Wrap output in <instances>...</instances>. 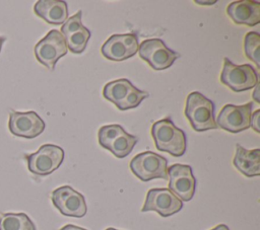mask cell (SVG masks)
I'll list each match as a JSON object with an SVG mask.
<instances>
[{"label": "cell", "mask_w": 260, "mask_h": 230, "mask_svg": "<svg viewBox=\"0 0 260 230\" xmlns=\"http://www.w3.org/2000/svg\"><path fill=\"white\" fill-rule=\"evenodd\" d=\"M185 116L197 132L218 128L215 123L213 102L198 91H193L187 96Z\"/></svg>", "instance_id": "obj_2"}, {"label": "cell", "mask_w": 260, "mask_h": 230, "mask_svg": "<svg viewBox=\"0 0 260 230\" xmlns=\"http://www.w3.org/2000/svg\"><path fill=\"white\" fill-rule=\"evenodd\" d=\"M151 136L158 151L180 157L185 154L187 139L184 131L176 127L170 118L155 122L151 127Z\"/></svg>", "instance_id": "obj_1"}, {"label": "cell", "mask_w": 260, "mask_h": 230, "mask_svg": "<svg viewBox=\"0 0 260 230\" xmlns=\"http://www.w3.org/2000/svg\"><path fill=\"white\" fill-rule=\"evenodd\" d=\"M259 116H260V109H256L254 112L251 114L250 119V127L256 132L260 133V128H259Z\"/></svg>", "instance_id": "obj_25"}, {"label": "cell", "mask_w": 260, "mask_h": 230, "mask_svg": "<svg viewBox=\"0 0 260 230\" xmlns=\"http://www.w3.org/2000/svg\"><path fill=\"white\" fill-rule=\"evenodd\" d=\"M35 13L51 24H62L68 19V7L61 0H40L34 6Z\"/></svg>", "instance_id": "obj_15"}, {"label": "cell", "mask_w": 260, "mask_h": 230, "mask_svg": "<svg viewBox=\"0 0 260 230\" xmlns=\"http://www.w3.org/2000/svg\"><path fill=\"white\" fill-rule=\"evenodd\" d=\"M149 94L146 91L139 90L135 86L130 90V92L127 94L125 99L121 102V104L118 106L120 110H127L130 108H134L140 104V102L148 97Z\"/></svg>", "instance_id": "obj_23"}, {"label": "cell", "mask_w": 260, "mask_h": 230, "mask_svg": "<svg viewBox=\"0 0 260 230\" xmlns=\"http://www.w3.org/2000/svg\"><path fill=\"white\" fill-rule=\"evenodd\" d=\"M233 164L242 174L248 177L258 176L260 174V149L247 150L237 144Z\"/></svg>", "instance_id": "obj_16"}, {"label": "cell", "mask_w": 260, "mask_h": 230, "mask_svg": "<svg viewBox=\"0 0 260 230\" xmlns=\"http://www.w3.org/2000/svg\"><path fill=\"white\" fill-rule=\"evenodd\" d=\"M138 48V37L135 33L113 34L103 44L101 52L108 60L121 62L133 57Z\"/></svg>", "instance_id": "obj_11"}, {"label": "cell", "mask_w": 260, "mask_h": 230, "mask_svg": "<svg viewBox=\"0 0 260 230\" xmlns=\"http://www.w3.org/2000/svg\"><path fill=\"white\" fill-rule=\"evenodd\" d=\"M81 15L82 12L78 11L77 13H75L73 16L69 17L61 26V33L62 35L65 37L73 32L78 31L79 29H81L83 27L82 22H81Z\"/></svg>", "instance_id": "obj_24"}, {"label": "cell", "mask_w": 260, "mask_h": 230, "mask_svg": "<svg viewBox=\"0 0 260 230\" xmlns=\"http://www.w3.org/2000/svg\"><path fill=\"white\" fill-rule=\"evenodd\" d=\"M220 82L235 92H242L254 88L259 83V77L252 65H236L230 59L224 58Z\"/></svg>", "instance_id": "obj_3"}, {"label": "cell", "mask_w": 260, "mask_h": 230, "mask_svg": "<svg viewBox=\"0 0 260 230\" xmlns=\"http://www.w3.org/2000/svg\"><path fill=\"white\" fill-rule=\"evenodd\" d=\"M5 37H3V36H0V52H1V49H2V45H3V43L5 42Z\"/></svg>", "instance_id": "obj_30"}, {"label": "cell", "mask_w": 260, "mask_h": 230, "mask_svg": "<svg viewBox=\"0 0 260 230\" xmlns=\"http://www.w3.org/2000/svg\"><path fill=\"white\" fill-rule=\"evenodd\" d=\"M259 86H260V84H259V83H257V84L255 85V89H254V92H253V94H252L253 99H254V100H255V102H257V103H260V100H259V94H258V92H259Z\"/></svg>", "instance_id": "obj_26"}, {"label": "cell", "mask_w": 260, "mask_h": 230, "mask_svg": "<svg viewBox=\"0 0 260 230\" xmlns=\"http://www.w3.org/2000/svg\"><path fill=\"white\" fill-rule=\"evenodd\" d=\"M244 50L248 59L260 68V34L256 31H249L244 39Z\"/></svg>", "instance_id": "obj_21"}, {"label": "cell", "mask_w": 260, "mask_h": 230, "mask_svg": "<svg viewBox=\"0 0 260 230\" xmlns=\"http://www.w3.org/2000/svg\"><path fill=\"white\" fill-rule=\"evenodd\" d=\"M106 230H117V229H115V228H112V227H110V228H107Z\"/></svg>", "instance_id": "obj_31"}, {"label": "cell", "mask_w": 260, "mask_h": 230, "mask_svg": "<svg viewBox=\"0 0 260 230\" xmlns=\"http://www.w3.org/2000/svg\"><path fill=\"white\" fill-rule=\"evenodd\" d=\"M60 230H86L82 227H78V226H75V225H71V224H68V225H65L64 227H62Z\"/></svg>", "instance_id": "obj_27"}, {"label": "cell", "mask_w": 260, "mask_h": 230, "mask_svg": "<svg viewBox=\"0 0 260 230\" xmlns=\"http://www.w3.org/2000/svg\"><path fill=\"white\" fill-rule=\"evenodd\" d=\"M28 170L36 175H48L60 167L64 150L53 144H44L35 153L25 156Z\"/></svg>", "instance_id": "obj_5"}, {"label": "cell", "mask_w": 260, "mask_h": 230, "mask_svg": "<svg viewBox=\"0 0 260 230\" xmlns=\"http://www.w3.org/2000/svg\"><path fill=\"white\" fill-rule=\"evenodd\" d=\"M253 102H248L243 105L225 104L216 118L218 128L230 132L240 133L250 128V119L252 114Z\"/></svg>", "instance_id": "obj_8"}, {"label": "cell", "mask_w": 260, "mask_h": 230, "mask_svg": "<svg viewBox=\"0 0 260 230\" xmlns=\"http://www.w3.org/2000/svg\"><path fill=\"white\" fill-rule=\"evenodd\" d=\"M45 122L36 111L10 110L8 128L12 135L26 139H32L41 135L45 130Z\"/></svg>", "instance_id": "obj_12"}, {"label": "cell", "mask_w": 260, "mask_h": 230, "mask_svg": "<svg viewBox=\"0 0 260 230\" xmlns=\"http://www.w3.org/2000/svg\"><path fill=\"white\" fill-rule=\"evenodd\" d=\"M67 46L62 33L57 29L50 30L35 46L37 60L50 70H54L60 58L67 54Z\"/></svg>", "instance_id": "obj_7"}, {"label": "cell", "mask_w": 260, "mask_h": 230, "mask_svg": "<svg viewBox=\"0 0 260 230\" xmlns=\"http://www.w3.org/2000/svg\"><path fill=\"white\" fill-rule=\"evenodd\" d=\"M215 2H216V1H198V0L195 1V3L201 4V5H212V4H214Z\"/></svg>", "instance_id": "obj_29"}, {"label": "cell", "mask_w": 260, "mask_h": 230, "mask_svg": "<svg viewBox=\"0 0 260 230\" xmlns=\"http://www.w3.org/2000/svg\"><path fill=\"white\" fill-rule=\"evenodd\" d=\"M133 87L134 85L128 79H117L104 86L103 96L118 107Z\"/></svg>", "instance_id": "obj_17"}, {"label": "cell", "mask_w": 260, "mask_h": 230, "mask_svg": "<svg viewBox=\"0 0 260 230\" xmlns=\"http://www.w3.org/2000/svg\"><path fill=\"white\" fill-rule=\"evenodd\" d=\"M182 208V201L169 188H151L147 191L141 212L154 211L161 217H169Z\"/></svg>", "instance_id": "obj_13"}, {"label": "cell", "mask_w": 260, "mask_h": 230, "mask_svg": "<svg viewBox=\"0 0 260 230\" xmlns=\"http://www.w3.org/2000/svg\"><path fill=\"white\" fill-rule=\"evenodd\" d=\"M123 131L124 129L120 125H108V126L101 127L98 133L100 145L105 149H107L108 146L112 143V141L117 136H119Z\"/></svg>", "instance_id": "obj_22"}, {"label": "cell", "mask_w": 260, "mask_h": 230, "mask_svg": "<svg viewBox=\"0 0 260 230\" xmlns=\"http://www.w3.org/2000/svg\"><path fill=\"white\" fill-rule=\"evenodd\" d=\"M0 230H37L34 222L24 213L0 214Z\"/></svg>", "instance_id": "obj_18"}, {"label": "cell", "mask_w": 260, "mask_h": 230, "mask_svg": "<svg viewBox=\"0 0 260 230\" xmlns=\"http://www.w3.org/2000/svg\"><path fill=\"white\" fill-rule=\"evenodd\" d=\"M137 141L138 138L136 136L130 135L124 130L112 141V143L108 146L107 150H109L117 158H124L131 153Z\"/></svg>", "instance_id": "obj_19"}, {"label": "cell", "mask_w": 260, "mask_h": 230, "mask_svg": "<svg viewBox=\"0 0 260 230\" xmlns=\"http://www.w3.org/2000/svg\"><path fill=\"white\" fill-rule=\"evenodd\" d=\"M129 166L133 174L142 181L168 178V160L151 151L142 152L134 156Z\"/></svg>", "instance_id": "obj_4"}, {"label": "cell", "mask_w": 260, "mask_h": 230, "mask_svg": "<svg viewBox=\"0 0 260 230\" xmlns=\"http://www.w3.org/2000/svg\"><path fill=\"white\" fill-rule=\"evenodd\" d=\"M211 230H230L229 229V227L226 226V225H224V224H219V225H217V226H215L213 229H211Z\"/></svg>", "instance_id": "obj_28"}, {"label": "cell", "mask_w": 260, "mask_h": 230, "mask_svg": "<svg viewBox=\"0 0 260 230\" xmlns=\"http://www.w3.org/2000/svg\"><path fill=\"white\" fill-rule=\"evenodd\" d=\"M138 54L142 60L156 71L168 69L180 57L178 52L168 48L160 39L144 40L139 45Z\"/></svg>", "instance_id": "obj_6"}, {"label": "cell", "mask_w": 260, "mask_h": 230, "mask_svg": "<svg viewBox=\"0 0 260 230\" xmlns=\"http://www.w3.org/2000/svg\"><path fill=\"white\" fill-rule=\"evenodd\" d=\"M51 200L53 205L64 216L81 218L87 212L84 197L69 185L54 189L51 195Z\"/></svg>", "instance_id": "obj_9"}, {"label": "cell", "mask_w": 260, "mask_h": 230, "mask_svg": "<svg viewBox=\"0 0 260 230\" xmlns=\"http://www.w3.org/2000/svg\"><path fill=\"white\" fill-rule=\"evenodd\" d=\"M169 189L181 201H190L196 188V179L190 165L173 164L168 168Z\"/></svg>", "instance_id": "obj_10"}, {"label": "cell", "mask_w": 260, "mask_h": 230, "mask_svg": "<svg viewBox=\"0 0 260 230\" xmlns=\"http://www.w3.org/2000/svg\"><path fill=\"white\" fill-rule=\"evenodd\" d=\"M226 13L237 24L254 26L260 22V3L252 0L234 1L228 5Z\"/></svg>", "instance_id": "obj_14"}, {"label": "cell", "mask_w": 260, "mask_h": 230, "mask_svg": "<svg viewBox=\"0 0 260 230\" xmlns=\"http://www.w3.org/2000/svg\"><path fill=\"white\" fill-rule=\"evenodd\" d=\"M90 37V31L85 26L79 29L76 32H73L65 36V43L67 49L73 54H81L87 46V43Z\"/></svg>", "instance_id": "obj_20"}]
</instances>
